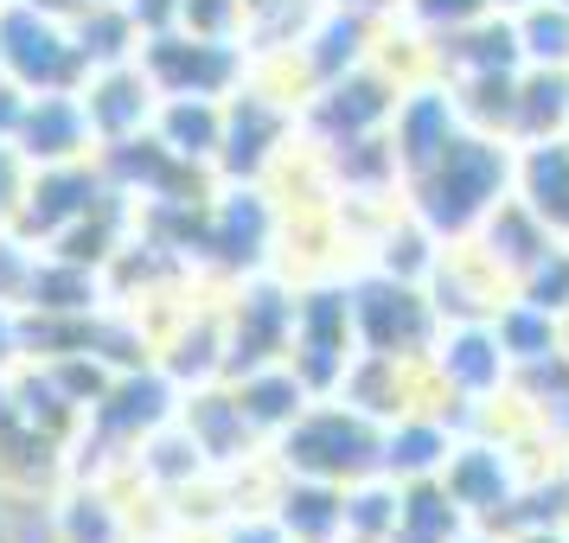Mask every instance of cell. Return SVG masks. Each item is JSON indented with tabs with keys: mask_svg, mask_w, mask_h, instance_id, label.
<instances>
[{
	"mask_svg": "<svg viewBox=\"0 0 569 543\" xmlns=\"http://www.w3.org/2000/svg\"><path fill=\"white\" fill-rule=\"evenodd\" d=\"M0 78H13L27 97L83 90L90 64H83L71 20H58L32 0H0Z\"/></svg>",
	"mask_w": 569,
	"mask_h": 543,
	"instance_id": "8992f818",
	"label": "cell"
},
{
	"mask_svg": "<svg viewBox=\"0 0 569 543\" xmlns=\"http://www.w3.org/2000/svg\"><path fill=\"white\" fill-rule=\"evenodd\" d=\"M550 134H569V71L525 64L512 90V148L518 141H550Z\"/></svg>",
	"mask_w": 569,
	"mask_h": 543,
	"instance_id": "cb8c5ba5",
	"label": "cell"
},
{
	"mask_svg": "<svg viewBox=\"0 0 569 543\" xmlns=\"http://www.w3.org/2000/svg\"><path fill=\"white\" fill-rule=\"evenodd\" d=\"M301 103L282 83L250 78L237 97H224V141H218V180H250L269 185L276 173H288L301 160Z\"/></svg>",
	"mask_w": 569,
	"mask_h": 543,
	"instance_id": "3957f363",
	"label": "cell"
},
{
	"mask_svg": "<svg viewBox=\"0 0 569 543\" xmlns=\"http://www.w3.org/2000/svg\"><path fill=\"white\" fill-rule=\"evenodd\" d=\"M224 384L237 390V403H243V415L257 422V435H262V441H276L288 422H295V415L313 403L308 378H301V371H295L288 359L250 364V371H237V378H224Z\"/></svg>",
	"mask_w": 569,
	"mask_h": 543,
	"instance_id": "ffe728a7",
	"label": "cell"
},
{
	"mask_svg": "<svg viewBox=\"0 0 569 543\" xmlns=\"http://www.w3.org/2000/svg\"><path fill=\"white\" fill-rule=\"evenodd\" d=\"M116 199V185H109L103 160H71V167H32V185H27V205L13 218V231L32 237L39 250L58 243V237L83 224L90 211H103Z\"/></svg>",
	"mask_w": 569,
	"mask_h": 543,
	"instance_id": "30bf717a",
	"label": "cell"
},
{
	"mask_svg": "<svg viewBox=\"0 0 569 543\" xmlns=\"http://www.w3.org/2000/svg\"><path fill=\"white\" fill-rule=\"evenodd\" d=\"M512 160L518 148L506 134H455L448 154L403 180V211L422 231H436L441 243H467L492 218L499 199H512Z\"/></svg>",
	"mask_w": 569,
	"mask_h": 543,
	"instance_id": "6da1fadb",
	"label": "cell"
},
{
	"mask_svg": "<svg viewBox=\"0 0 569 543\" xmlns=\"http://www.w3.org/2000/svg\"><path fill=\"white\" fill-rule=\"evenodd\" d=\"M359 359V326H352V269L346 275H301L295 282V333L288 364L308 378L313 396H333Z\"/></svg>",
	"mask_w": 569,
	"mask_h": 543,
	"instance_id": "277c9868",
	"label": "cell"
},
{
	"mask_svg": "<svg viewBox=\"0 0 569 543\" xmlns=\"http://www.w3.org/2000/svg\"><path fill=\"white\" fill-rule=\"evenodd\" d=\"M269 466L295 480H327V486H359L385 473V422L365 415L346 396H313L308 410L269 441Z\"/></svg>",
	"mask_w": 569,
	"mask_h": 543,
	"instance_id": "7a4b0ae2",
	"label": "cell"
},
{
	"mask_svg": "<svg viewBox=\"0 0 569 543\" xmlns=\"http://www.w3.org/2000/svg\"><path fill=\"white\" fill-rule=\"evenodd\" d=\"M32 7H46V13H58V20H78V13H90V7H109V0H32Z\"/></svg>",
	"mask_w": 569,
	"mask_h": 543,
	"instance_id": "d590c367",
	"label": "cell"
},
{
	"mask_svg": "<svg viewBox=\"0 0 569 543\" xmlns=\"http://www.w3.org/2000/svg\"><path fill=\"white\" fill-rule=\"evenodd\" d=\"M27 185H32V160L20 154L13 141H0V224H13V218H20Z\"/></svg>",
	"mask_w": 569,
	"mask_h": 543,
	"instance_id": "1f68e13d",
	"label": "cell"
},
{
	"mask_svg": "<svg viewBox=\"0 0 569 543\" xmlns=\"http://www.w3.org/2000/svg\"><path fill=\"white\" fill-rule=\"evenodd\" d=\"M288 543H339L346 537V486L327 480H295V473H269V499H262Z\"/></svg>",
	"mask_w": 569,
	"mask_h": 543,
	"instance_id": "ac0fdd59",
	"label": "cell"
},
{
	"mask_svg": "<svg viewBox=\"0 0 569 543\" xmlns=\"http://www.w3.org/2000/svg\"><path fill=\"white\" fill-rule=\"evenodd\" d=\"M224 313V378L250 371V364L288 359V333H295V282L282 269H257L231 282V301H218Z\"/></svg>",
	"mask_w": 569,
	"mask_h": 543,
	"instance_id": "9c48e42d",
	"label": "cell"
},
{
	"mask_svg": "<svg viewBox=\"0 0 569 543\" xmlns=\"http://www.w3.org/2000/svg\"><path fill=\"white\" fill-rule=\"evenodd\" d=\"M512 294L538 301V308L557 313V320H569V237H557V243H550V250H543L525 275H518Z\"/></svg>",
	"mask_w": 569,
	"mask_h": 543,
	"instance_id": "f546056e",
	"label": "cell"
},
{
	"mask_svg": "<svg viewBox=\"0 0 569 543\" xmlns=\"http://www.w3.org/2000/svg\"><path fill=\"white\" fill-rule=\"evenodd\" d=\"M563 141H569V134H563Z\"/></svg>",
	"mask_w": 569,
	"mask_h": 543,
	"instance_id": "b9f144b4",
	"label": "cell"
},
{
	"mask_svg": "<svg viewBox=\"0 0 569 543\" xmlns=\"http://www.w3.org/2000/svg\"><path fill=\"white\" fill-rule=\"evenodd\" d=\"M512 192L538 211L557 237H569V141L563 134H550V141H518Z\"/></svg>",
	"mask_w": 569,
	"mask_h": 543,
	"instance_id": "44dd1931",
	"label": "cell"
},
{
	"mask_svg": "<svg viewBox=\"0 0 569 543\" xmlns=\"http://www.w3.org/2000/svg\"><path fill=\"white\" fill-rule=\"evenodd\" d=\"M141 71L154 78L160 97H237L257 78V52L243 39H199L186 27L148 32L141 39Z\"/></svg>",
	"mask_w": 569,
	"mask_h": 543,
	"instance_id": "52a82bcc",
	"label": "cell"
},
{
	"mask_svg": "<svg viewBox=\"0 0 569 543\" xmlns=\"http://www.w3.org/2000/svg\"><path fill=\"white\" fill-rule=\"evenodd\" d=\"M455 543H499V537H492V531H480V524H473V531H467V537H455Z\"/></svg>",
	"mask_w": 569,
	"mask_h": 543,
	"instance_id": "74e56055",
	"label": "cell"
},
{
	"mask_svg": "<svg viewBox=\"0 0 569 543\" xmlns=\"http://www.w3.org/2000/svg\"><path fill=\"white\" fill-rule=\"evenodd\" d=\"M467 243L487 257V269L499 275V282L512 288L518 275H525V269H531V262L550 250V243H557V231H550L538 211H531V205L512 192V199H499V205H492V218H487L473 237H467Z\"/></svg>",
	"mask_w": 569,
	"mask_h": 543,
	"instance_id": "e0dca14e",
	"label": "cell"
},
{
	"mask_svg": "<svg viewBox=\"0 0 569 543\" xmlns=\"http://www.w3.org/2000/svg\"><path fill=\"white\" fill-rule=\"evenodd\" d=\"M78 97H83V109H90V129H97L103 148L148 134V129H154V115H160V90H154V78L141 71V58L90 71Z\"/></svg>",
	"mask_w": 569,
	"mask_h": 543,
	"instance_id": "5bb4252c",
	"label": "cell"
},
{
	"mask_svg": "<svg viewBox=\"0 0 569 543\" xmlns=\"http://www.w3.org/2000/svg\"><path fill=\"white\" fill-rule=\"evenodd\" d=\"M352 326H359V352L429 364L441 339V313L422 282H403L385 269H352Z\"/></svg>",
	"mask_w": 569,
	"mask_h": 543,
	"instance_id": "5b68a950",
	"label": "cell"
},
{
	"mask_svg": "<svg viewBox=\"0 0 569 543\" xmlns=\"http://www.w3.org/2000/svg\"><path fill=\"white\" fill-rule=\"evenodd\" d=\"M518 27V52L525 64H557L569 71V0H531L512 13Z\"/></svg>",
	"mask_w": 569,
	"mask_h": 543,
	"instance_id": "4316f807",
	"label": "cell"
},
{
	"mask_svg": "<svg viewBox=\"0 0 569 543\" xmlns=\"http://www.w3.org/2000/svg\"><path fill=\"white\" fill-rule=\"evenodd\" d=\"M52 543H134V512L116 492V473H71L46 499Z\"/></svg>",
	"mask_w": 569,
	"mask_h": 543,
	"instance_id": "4fadbf2b",
	"label": "cell"
},
{
	"mask_svg": "<svg viewBox=\"0 0 569 543\" xmlns=\"http://www.w3.org/2000/svg\"><path fill=\"white\" fill-rule=\"evenodd\" d=\"M563 359H569V320H563Z\"/></svg>",
	"mask_w": 569,
	"mask_h": 543,
	"instance_id": "ab89813d",
	"label": "cell"
},
{
	"mask_svg": "<svg viewBox=\"0 0 569 543\" xmlns=\"http://www.w3.org/2000/svg\"><path fill=\"white\" fill-rule=\"evenodd\" d=\"M525 52H518V27L512 13H499L492 7L487 20H473V27L448 32L429 46V71L436 78H487V71H518Z\"/></svg>",
	"mask_w": 569,
	"mask_h": 543,
	"instance_id": "d6986e66",
	"label": "cell"
},
{
	"mask_svg": "<svg viewBox=\"0 0 569 543\" xmlns=\"http://www.w3.org/2000/svg\"><path fill=\"white\" fill-rule=\"evenodd\" d=\"M563 473H569V448H563Z\"/></svg>",
	"mask_w": 569,
	"mask_h": 543,
	"instance_id": "60d3db41",
	"label": "cell"
},
{
	"mask_svg": "<svg viewBox=\"0 0 569 543\" xmlns=\"http://www.w3.org/2000/svg\"><path fill=\"white\" fill-rule=\"evenodd\" d=\"M403 486V499H397V531H390V543H455L473 531V517L455 505V492L436 480H397Z\"/></svg>",
	"mask_w": 569,
	"mask_h": 543,
	"instance_id": "603a6c76",
	"label": "cell"
},
{
	"mask_svg": "<svg viewBox=\"0 0 569 543\" xmlns=\"http://www.w3.org/2000/svg\"><path fill=\"white\" fill-rule=\"evenodd\" d=\"M13 364H27V320H20V308H0V378Z\"/></svg>",
	"mask_w": 569,
	"mask_h": 543,
	"instance_id": "d6a6232c",
	"label": "cell"
},
{
	"mask_svg": "<svg viewBox=\"0 0 569 543\" xmlns=\"http://www.w3.org/2000/svg\"><path fill=\"white\" fill-rule=\"evenodd\" d=\"M455 441H461V422L448 403H410L403 415H390L385 422V473L390 480H436L448 454H455Z\"/></svg>",
	"mask_w": 569,
	"mask_h": 543,
	"instance_id": "2e32d148",
	"label": "cell"
},
{
	"mask_svg": "<svg viewBox=\"0 0 569 543\" xmlns=\"http://www.w3.org/2000/svg\"><path fill=\"white\" fill-rule=\"evenodd\" d=\"M390 154H397V167H403V180L410 173H422L429 160L448 154V141L455 134H467V115L461 103H455V90H448V78H410L403 83V97H397V109H390Z\"/></svg>",
	"mask_w": 569,
	"mask_h": 543,
	"instance_id": "7c38bea8",
	"label": "cell"
},
{
	"mask_svg": "<svg viewBox=\"0 0 569 543\" xmlns=\"http://www.w3.org/2000/svg\"><path fill=\"white\" fill-rule=\"evenodd\" d=\"M154 134L192 167H218V141H224V103L218 97H160ZM218 180V173H211Z\"/></svg>",
	"mask_w": 569,
	"mask_h": 543,
	"instance_id": "7402d4cb",
	"label": "cell"
},
{
	"mask_svg": "<svg viewBox=\"0 0 569 543\" xmlns=\"http://www.w3.org/2000/svg\"><path fill=\"white\" fill-rule=\"evenodd\" d=\"M397 499H403V486L390 473H371L359 486H346V537L390 543V531H397Z\"/></svg>",
	"mask_w": 569,
	"mask_h": 543,
	"instance_id": "83f0119b",
	"label": "cell"
},
{
	"mask_svg": "<svg viewBox=\"0 0 569 543\" xmlns=\"http://www.w3.org/2000/svg\"><path fill=\"white\" fill-rule=\"evenodd\" d=\"M487 13H492V0H397V7H390V20L410 32V39H422V46H436L448 32L487 20Z\"/></svg>",
	"mask_w": 569,
	"mask_h": 543,
	"instance_id": "f1b7e54d",
	"label": "cell"
},
{
	"mask_svg": "<svg viewBox=\"0 0 569 543\" xmlns=\"http://www.w3.org/2000/svg\"><path fill=\"white\" fill-rule=\"evenodd\" d=\"M13 148H20L32 167H71V160H97L103 154V141H97V129H90V109H83L78 90L32 97L27 115H20Z\"/></svg>",
	"mask_w": 569,
	"mask_h": 543,
	"instance_id": "9a60e30c",
	"label": "cell"
},
{
	"mask_svg": "<svg viewBox=\"0 0 569 543\" xmlns=\"http://www.w3.org/2000/svg\"><path fill=\"white\" fill-rule=\"evenodd\" d=\"M32 269H39V243L20 237L13 224H0V308H27Z\"/></svg>",
	"mask_w": 569,
	"mask_h": 543,
	"instance_id": "4dcf8cb0",
	"label": "cell"
},
{
	"mask_svg": "<svg viewBox=\"0 0 569 543\" xmlns=\"http://www.w3.org/2000/svg\"><path fill=\"white\" fill-rule=\"evenodd\" d=\"M27 90H20V83L13 78H0V141H13V134H20V115H27Z\"/></svg>",
	"mask_w": 569,
	"mask_h": 543,
	"instance_id": "836d02e7",
	"label": "cell"
},
{
	"mask_svg": "<svg viewBox=\"0 0 569 543\" xmlns=\"http://www.w3.org/2000/svg\"><path fill=\"white\" fill-rule=\"evenodd\" d=\"M492 333H499V345H506L512 371L543 364V359H557V352H563V320H557V313H543L538 301H525V294H506V301L492 308Z\"/></svg>",
	"mask_w": 569,
	"mask_h": 543,
	"instance_id": "d4e9b609",
	"label": "cell"
},
{
	"mask_svg": "<svg viewBox=\"0 0 569 543\" xmlns=\"http://www.w3.org/2000/svg\"><path fill=\"white\" fill-rule=\"evenodd\" d=\"M499 543H569V524H518L499 531Z\"/></svg>",
	"mask_w": 569,
	"mask_h": 543,
	"instance_id": "e575fe53",
	"label": "cell"
},
{
	"mask_svg": "<svg viewBox=\"0 0 569 543\" xmlns=\"http://www.w3.org/2000/svg\"><path fill=\"white\" fill-rule=\"evenodd\" d=\"M180 422L192 429V441H199V454L211 461V473L218 480H237L243 466H262L269 461V441L257 435V422L243 415V403H237V390L218 378V384H199L180 396Z\"/></svg>",
	"mask_w": 569,
	"mask_h": 543,
	"instance_id": "8fae6325",
	"label": "cell"
},
{
	"mask_svg": "<svg viewBox=\"0 0 569 543\" xmlns=\"http://www.w3.org/2000/svg\"><path fill=\"white\" fill-rule=\"evenodd\" d=\"M403 83L410 78L378 52L371 64H359V71H346V78L308 90V97H301V141H308V148H327V141L385 134L390 109H397V97H403Z\"/></svg>",
	"mask_w": 569,
	"mask_h": 543,
	"instance_id": "ba28073f",
	"label": "cell"
},
{
	"mask_svg": "<svg viewBox=\"0 0 569 543\" xmlns=\"http://www.w3.org/2000/svg\"><path fill=\"white\" fill-rule=\"evenodd\" d=\"M327 7H365V13H390L397 0H327Z\"/></svg>",
	"mask_w": 569,
	"mask_h": 543,
	"instance_id": "8d00e7d4",
	"label": "cell"
},
{
	"mask_svg": "<svg viewBox=\"0 0 569 543\" xmlns=\"http://www.w3.org/2000/svg\"><path fill=\"white\" fill-rule=\"evenodd\" d=\"M492 7H499V13H518V7H531V0H492Z\"/></svg>",
	"mask_w": 569,
	"mask_h": 543,
	"instance_id": "f35d334b",
	"label": "cell"
},
{
	"mask_svg": "<svg viewBox=\"0 0 569 543\" xmlns=\"http://www.w3.org/2000/svg\"><path fill=\"white\" fill-rule=\"evenodd\" d=\"M71 32H78L83 64H90V71L141 58V39H148V32H141V20L129 13V0H109V7H90V13H78V20H71Z\"/></svg>",
	"mask_w": 569,
	"mask_h": 543,
	"instance_id": "484cf974",
	"label": "cell"
}]
</instances>
